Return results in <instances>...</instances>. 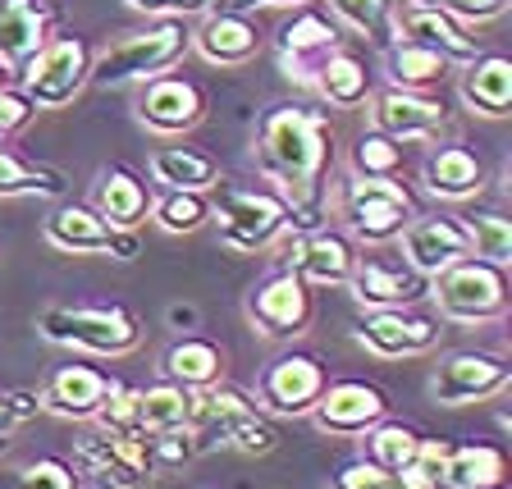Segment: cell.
Returning <instances> with one entry per match:
<instances>
[{
    "label": "cell",
    "instance_id": "cell-1",
    "mask_svg": "<svg viewBox=\"0 0 512 489\" xmlns=\"http://www.w3.org/2000/svg\"><path fill=\"white\" fill-rule=\"evenodd\" d=\"M334 160V124L316 106H270L256 124V170L288 202V234L325 224V174Z\"/></svg>",
    "mask_w": 512,
    "mask_h": 489
},
{
    "label": "cell",
    "instance_id": "cell-2",
    "mask_svg": "<svg viewBox=\"0 0 512 489\" xmlns=\"http://www.w3.org/2000/svg\"><path fill=\"white\" fill-rule=\"evenodd\" d=\"M192 51V28L183 19H156L138 32H124L119 42L92 55V78L87 87H119V83H147V78L174 74L183 55Z\"/></svg>",
    "mask_w": 512,
    "mask_h": 489
},
{
    "label": "cell",
    "instance_id": "cell-3",
    "mask_svg": "<svg viewBox=\"0 0 512 489\" xmlns=\"http://www.w3.org/2000/svg\"><path fill=\"white\" fill-rule=\"evenodd\" d=\"M211 220L220 224V243L229 252H270L288 234V202L275 188H243V183H215L211 192Z\"/></svg>",
    "mask_w": 512,
    "mask_h": 489
},
{
    "label": "cell",
    "instance_id": "cell-4",
    "mask_svg": "<svg viewBox=\"0 0 512 489\" xmlns=\"http://www.w3.org/2000/svg\"><path fill=\"white\" fill-rule=\"evenodd\" d=\"M192 435L197 444H229L247 458H266L279 448V430L270 426L266 407L256 403L247 389H234V384H211L197 394V421H192Z\"/></svg>",
    "mask_w": 512,
    "mask_h": 489
},
{
    "label": "cell",
    "instance_id": "cell-5",
    "mask_svg": "<svg viewBox=\"0 0 512 489\" xmlns=\"http://www.w3.org/2000/svg\"><path fill=\"white\" fill-rule=\"evenodd\" d=\"M42 339L64 343V348H83L92 357H128L133 348H142V320L119 302H96V307H46L37 316Z\"/></svg>",
    "mask_w": 512,
    "mask_h": 489
},
{
    "label": "cell",
    "instance_id": "cell-6",
    "mask_svg": "<svg viewBox=\"0 0 512 489\" xmlns=\"http://www.w3.org/2000/svg\"><path fill=\"white\" fill-rule=\"evenodd\" d=\"M334 206H339V220L348 229V238L366 247L394 243L407 229V220L416 215V197L403 179H362V174L343 179Z\"/></svg>",
    "mask_w": 512,
    "mask_h": 489
},
{
    "label": "cell",
    "instance_id": "cell-7",
    "mask_svg": "<svg viewBox=\"0 0 512 489\" xmlns=\"http://www.w3.org/2000/svg\"><path fill=\"white\" fill-rule=\"evenodd\" d=\"M430 298H435L439 316L458 320V325H490L508 311V270L462 256L458 266L439 270L430 279Z\"/></svg>",
    "mask_w": 512,
    "mask_h": 489
},
{
    "label": "cell",
    "instance_id": "cell-8",
    "mask_svg": "<svg viewBox=\"0 0 512 489\" xmlns=\"http://www.w3.org/2000/svg\"><path fill=\"white\" fill-rule=\"evenodd\" d=\"M92 55L96 51L83 32H60L23 64L14 83L32 96L37 110H64L74 96H83L87 78H92Z\"/></svg>",
    "mask_w": 512,
    "mask_h": 489
},
{
    "label": "cell",
    "instance_id": "cell-9",
    "mask_svg": "<svg viewBox=\"0 0 512 489\" xmlns=\"http://www.w3.org/2000/svg\"><path fill=\"white\" fill-rule=\"evenodd\" d=\"M74 471L87 480V489H138L156 476L147 435H124V430H87L74 444Z\"/></svg>",
    "mask_w": 512,
    "mask_h": 489
},
{
    "label": "cell",
    "instance_id": "cell-10",
    "mask_svg": "<svg viewBox=\"0 0 512 489\" xmlns=\"http://www.w3.org/2000/svg\"><path fill=\"white\" fill-rule=\"evenodd\" d=\"M42 238L55 252L69 256H115V261H133L138 256V234L133 229H115L106 215H96L92 206L64 202L42 220Z\"/></svg>",
    "mask_w": 512,
    "mask_h": 489
},
{
    "label": "cell",
    "instance_id": "cell-11",
    "mask_svg": "<svg viewBox=\"0 0 512 489\" xmlns=\"http://www.w3.org/2000/svg\"><path fill=\"white\" fill-rule=\"evenodd\" d=\"M325 384H330V375H325L320 357H311V352H279L275 362L261 366L252 398L275 416H307L320 403Z\"/></svg>",
    "mask_w": 512,
    "mask_h": 489
},
{
    "label": "cell",
    "instance_id": "cell-12",
    "mask_svg": "<svg viewBox=\"0 0 512 489\" xmlns=\"http://www.w3.org/2000/svg\"><path fill=\"white\" fill-rule=\"evenodd\" d=\"M247 316L270 339H298V334L311 330V320H316L311 284H302L293 270H275V275L261 279L247 293Z\"/></svg>",
    "mask_w": 512,
    "mask_h": 489
},
{
    "label": "cell",
    "instance_id": "cell-13",
    "mask_svg": "<svg viewBox=\"0 0 512 489\" xmlns=\"http://www.w3.org/2000/svg\"><path fill=\"white\" fill-rule=\"evenodd\" d=\"M512 384V366L503 362L499 352H448L439 362L435 380H430V394L444 407H467V403H485V398L503 394Z\"/></svg>",
    "mask_w": 512,
    "mask_h": 489
},
{
    "label": "cell",
    "instance_id": "cell-14",
    "mask_svg": "<svg viewBox=\"0 0 512 489\" xmlns=\"http://www.w3.org/2000/svg\"><path fill=\"white\" fill-rule=\"evenodd\" d=\"M288 238V256L284 270L302 279L311 288H348L352 266H357V243L339 229H307V234H284Z\"/></svg>",
    "mask_w": 512,
    "mask_h": 489
},
{
    "label": "cell",
    "instance_id": "cell-15",
    "mask_svg": "<svg viewBox=\"0 0 512 489\" xmlns=\"http://www.w3.org/2000/svg\"><path fill=\"white\" fill-rule=\"evenodd\" d=\"M348 293L366 311H394V307H416L421 298H430V279L416 275L403 256H357Z\"/></svg>",
    "mask_w": 512,
    "mask_h": 489
},
{
    "label": "cell",
    "instance_id": "cell-16",
    "mask_svg": "<svg viewBox=\"0 0 512 489\" xmlns=\"http://www.w3.org/2000/svg\"><path fill=\"white\" fill-rule=\"evenodd\" d=\"M394 42L430 46V51H439L448 64H471L476 55H485L480 37H471L467 23H458L453 14L439 10V5H416V0H398Z\"/></svg>",
    "mask_w": 512,
    "mask_h": 489
},
{
    "label": "cell",
    "instance_id": "cell-17",
    "mask_svg": "<svg viewBox=\"0 0 512 489\" xmlns=\"http://www.w3.org/2000/svg\"><path fill=\"white\" fill-rule=\"evenodd\" d=\"M394 243H398V256L426 279H435L439 270L458 266L462 256H471L462 215H412Z\"/></svg>",
    "mask_w": 512,
    "mask_h": 489
},
{
    "label": "cell",
    "instance_id": "cell-18",
    "mask_svg": "<svg viewBox=\"0 0 512 489\" xmlns=\"http://www.w3.org/2000/svg\"><path fill=\"white\" fill-rule=\"evenodd\" d=\"M371 124L375 133L394 142H421L435 138L439 128L448 124V106L439 92H407V87H384L371 92Z\"/></svg>",
    "mask_w": 512,
    "mask_h": 489
},
{
    "label": "cell",
    "instance_id": "cell-19",
    "mask_svg": "<svg viewBox=\"0 0 512 489\" xmlns=\"http://www.w3.org/2000/svg\"><path fill=\"white\" fill-rule=\"evenodd\" d=\"M138 119L160 138H183L206 119V92L179 74L147 78L138 96Z\"/></svg>",
    "mask_w": 512,
    "mask_h": 489
},
{
    "label": "cell",
    "instance_id": "cell-20",
    "mask_svg": "<svg viewBox=\"0 0 512 489\" xmlns=\"http://www.w3.org/2000/svg\"><path fill=\"white\" fill-rule=\"evenodd\" d=\"M307 416L325 435H366L389 416V398H384V389H375L366 380H334L325 384L320 403Z\"/></svg>",
    "mask_w": 512,
    "mask_h": 489
},
{
    "label": "cell",
    "instance_id": "cell-21",
    "mask_svg": "<svg viewBox=\"0 0 512 489\" xmlns=\"http://www.w3.org/2000/svg\"><path fill=\"white\" fill-rule=\"evenodd\" d=\"M357 343L384 362H398V357H421L439 343V320L421 316L416 307H394V311H366Z\"/></svg>",
    "mask_w": 512,
    "mask_h": 489
},
{
    "label": "cell",
    "instance_id": "cell-22",
    "mask_svg": "<svg viewBox=\"0 0 512 489\" xmlns=\"http://www.w3.org/2000/svg\"><path fill=\"white\" fill-rule=\"evenodd\" d=\"M339 46H343V28L330 14L311 10V5H302V10L293 14V23L279 28V60H284L288 78H298V83H311L320 60L330 51H339Z\"/></svg>",
    "mask_w": 512,
    "mask_h": 489
},
{
    "label": "cell",
    "instance_id": "cell-23",
    "mask_svg": "<svg viewBox=\"0 0 512 489\" xmlns=\"http://www.w3.org/2000/svg\"><path fill=\"white\" fill-rule=\"evenodd\" d=\"M51 37H55L51 0H0V64L14 78Z\"/></svg>",
    "mask_w": 512,
    "mask_h": 489
},
{
    "label": "cell",
    "instance_id": "cell-24",
    "mask_svg": "<svg viewBox=\"0 0 512 489\" xmlns=\"http://www.w3.org/2000/svg\"><path fill=\"white\" fill-rule=\"evenodd\" d=\"M110 389H115V375L96 371V366H87V362H69V366H60V371H51V380L42 384L37 403H42L46 412L64 416V421H92Z\"/></svg>",
    "mask_w": 512,
    "mask_h": 489
},
{
    "label": "cell",
    "instance_id": "cell-25",
    "mask_svg": "<svg viewBox=\"0 0 512 489\" xmlns=\"http://www.w3.org/2000/svg\"><path fill=\"white\" fill-rule=\"evenodd\" d=\"M266 46V32L256 28V19L247 14H211L192 28V51L202 55V60L220 64V69H238V64L256 60Z\"/></svg>",
    "mask_w": 512,
    "mask_h": 489
},
{
    "label": "cell",
    "instance_id": "cell-26",
    "mask_svg": "<svg viewBox=\"0 0 512 489\" xmlns=\"http://www.w3.org/2000/svg\"><path fill=\"white\" fill-rule=\"evenodd\" d=\"M151 202H156V188H151L138 170L110 165V170L101 174V183H96L92 211L106 215L115 229H138V224L151 215Z\"/></svg>",
    "mask_w": 512,
    "mask_h": 489
},
{
    "label": "cell",
    "instance_id": "cell-27",
    "mask_svg": "<svg viewBox=\"0 0 512 489\" xmlns=\"http://www.w3.org/2000/svg\"><path fill=\"white\" fill-rule=\"evenodd\" d=\"M421 183H426V192L439 197V202H467V197H476L485 188V165H480L476 151L453 142V147H439L426 156Z\"/></svg>",
    "mask_w": 512,
    "mask_h": 489
},
{
    "label": "cell",
    "instance_id": "cell-28",
    "mask_svg": "<svg viewBox=\"0 0 512 489\" xmlns=\"http://www.w3.org/2000/svg\"><path fill=\"white\" fill-rule=\"evenodd\" d=\"M508 458L499 444H448L439 489H503Z\"/></svg>",
    "mask_w": 512,
    "mask_h": 489
},
{
    "label": "cell",
    "instance_id": "cell-29",
    "mask_svg": "<svg viewBox=\"0 0 512 489\" xmlns=\"http://www.w3.org/2000/svg\"><path fill=\"white\" fill-rule=\"evenodd\" d=\"M151 179L170 192H211L224 179L220 160L202 147H156L147 160Z\"/></svg>",
    "mask_w": 512,
    "mask_h": 489
},
{
    "label": "cell",
    "instance_id": "cell-30",
    "mask_svg": "<svg viewBox=\"0 0 512 489\" xmlns=\"http://www.w3.org/2000/svg\"><path fill=\"white\" fill-rule=\"evenodd\" d=\"M462 101L485 119H503L512 110V60L508 55H476L471 64H462Z\"/></svg>",
    "mask_w": 512,
    "mask_h": 489
},
{
    "label": "cell",
    "instance_id": "cell-31",
    "mask_svg": "<svg viewBox=\"0 0 512 489\" xmlns=\"http://www.w3.org/2000/svg\"><path fill=\"white\" fill-rule=\"evenodd\" d=\"M311 87H316V92L325 96L334 110H357V106H366V101H371V92H375L366 60L357 51H348V46H339V51H330L325 60H320Z\"/></svg>",
    "mask_w": 512,
    "mask_h": 489
},
{
    "label": "cell",
    "instance_id": "cell-32",
    "mask_svg": "<svg viewBox=\"0 0 512 489\" xmlns=\"http://www.w3.org/2000/svg\"><path fill=\"white\" fill-rule=\"evenodd\" d=\"M192 421H197V389H183L174 380L138 389V435H174L192 430Z\"/></svg>",
    "mask_w": 512,
    "mask_h": 489
},
{
    "label": "cell",
    "instance_id": "cell-33",
    "mask_svg": "<svg viewBox=\"0 0 512 489\" xmlns=\"http://www.w3.org/2000/svg\"><path fill=\"white\" fill-rule=\"evenodd\" d=\"M384 64H389V87H407V92H439L453 64L430 46L416 42H389L384 46Z\"/></svg>",
    "mask_w": 512,
    "mask_h": 489
},
{
    "label": "cell",
    "instance_id": "cell-34",
    "mask_svg": "<svg viewBox=\"0 0 512 489\" xmlns=\"http://www.w3.org/2000/svg\"><path fill=\"white\" fill-rule=\"evenodd\" d=\"M165 375H170L174 384H183V389H197V394H202V389L224 380V348L202 339V334H188V339H179L165 352Z\"/></svg>",
    "mask_w": 512,
    "mask_h": 489
},
{
    "label": "cell",
    "instance_id": "cell-35",
    "mask_svg": "<svg viewBox=\"0 0 512 489\" xmlns=\"http://www.w3.org/2000/svg\"><path fill=\"white\" fill-rule=\"evenodd\" d=\"M64 192V174L46 170L37 160L19 156L0 142V197H60Z\"/></svg>",
    "mask_w": 512,
    "mask_h": 489
},
{
    "label": "cell",
    "instance_id": "cell-36",
    "mask_svg": "<svg viewBox=\"0 0 512 489\" xmlns=\"http://www.w3.org/2000/svg\"><path fill=\"white\" fill-rule=\"evenodd\" d=\"M394 10L398 0H330V14L339 28L357 32L371 46H389L394 42Z\"/></svg>",
    "mask_w": 512,
    "mask_h": 489
},
{
    "label": "cell",
    "instance_id": "cell-37",
    "mask_svg": "<svg viewBox=\"0 0 512 489\" xmlns=\"http://www.w3.org/2000/svg\"><path fill=\"white\" fill-rule=\"evenodd\" d=\"M421 439H426L421 430L384 416L380 426L366 430V453L362 458H371L375 467H384V471H407L416 462V453H421Z\"/></svg>",
    "mask_w": 512,
    "mask_h": 489
},
{
    "label": "cell",
    "instance_id": "cell-38",
    "mask_svg": "<svg viewBox=\"0 0 512 489\" xmlns=\"http://www.w3.org/2000/svg\"><path fill=\"white\" fill-rule=\"evenodd\" d=\"M462 229H467V247L476 261H490V266L508 270L512 261V220L499 211H471L462 215Z\"/></svg>",
    "mask_w": 512,
    "mask_h": 489
},
{
    "label": "cell",
    "instance_id": "cell-39",
    "mask_svg": "<svg viewBox=\"0 0 512 489\" xmlns=\"http://www.w3.org/2000/svg\"><path fill=\"white\" fill-rule=\"evenodd\" d=\"M151 220L165 229V234H197L211 224V197L206 192H156L151 202Z\"/></svg>",
    "mask_w": 512,
    "mask_h": 489
},
{
    "label": "cell",
    "instance_id": "cell-40",
    "mask_svg": "<svg viewBox=\"0 0 512 489\" xmlns=\"http://www.w3.org/2000/svg\"><path fill=\"white\" fill-rule=\"evenodd\" d=\"M403 142L384 138V133H362L357 147H352V174L362 179H403Z\"/></svg>",
    "mask_w": 512,
    "mask_h": 489
},
{
    "label": "cell",
    "instance_id": "cell-41",
    "mask_svg": "<svg viewBox=\"0 0 512 489\" xmlns=\"http://www.w3.org/2000/svg\"><path fill=\"white\" fill-rule=\"evenodd\" d=\"M10 489H78V471L64 458H37L14 471Z\"/></svg>",
    "mask_w": 512,
    "mask_h": 489
},
{
    "label": "cell",
    "instance_id": "cell-42",
    "mask_svg": "<svg viewBox=\"0 0 512 489\" xmlns=\"http://www.w3.org/2000/svg\"><path fill=\"white\" fill-rule=\"evenodd\" d=\"M32 115H37L32 96L23 92L19 83L5 87V92H0V142H10L14 133H23V128L32 124Z\"/></svg>",
    "mask_w": 512,
    "mask_h": 489
},
{
    "label": "cell",
    "instance_id": "cell-43",
    "mask_svg": "<svg viewBox=\"0 0 512 489\" xmlns=\"http://www.w3.org/2000/svg\"><path fill=\"white\" fill-rule=\"evenodd\" d=\"M416 5H439L444 14H453L458 23H490V19H503L512 0H416Z\"/></svg>",
    "mask_w": 512,
    "mask_h": 489
},
{
    "label": "cell",
    "instance_id": "cell-44",
    "mask_svg": "<svg viewBox=\"0 0 512 489\" xmlns=\"http://www.w3.org/2000/svg\"><path fill=\"white\" fill-rule=\"evenodd\" d=\"M128 5L151 19H188V14L206 10V0H128Z\"/></svg>",
    "mask_w": 512,
    "mask_h": 489
},
{
    "label": "cell",
    "instance_id": "cell-45",
    "mask_svg": "<svg viewBox=\"0 0 512 489\" xmlns=\"http://www.w3.org/2000/svg\"><path fill=\"white\" fill-rule=\"evenodd\" d=\"M261 0H206V10L211 14H247V10H256Z\"/></svg>",
    "mask_w": 512,
    "mask_h": 489
},
{
    "label": "cell",
    "instance_id": "cell-46",
    "mask_svg": "<svg viewBox=\"0 0 512 489\" xmlns=\"http://www.w3.org/2000/svg\"><path fill=\"white\" fill-rule=\"evenodd\" d=\"M165 316H170V325H179V330H192V325H197V311H192V307H179V302H174Z\"/></svg>",
    "mask_w": 512,
    "mask_h": 489
},
{
    "label": "cell",
    "instance_id": "cell-47",
    "mask_svg": "<svg viewBox=\"0 0 512 489\" xmlns=\"http://www.w3.org/2000/svg\"><path fill=\"white\" fill-rule=\"evenodd\" d=\"M261 5H293V10H302V5H311V0H261Z\"/></svg>",
    "mask_w": 512,
    "mask_h": 489
},
{
    "label": "cell",
    "instance_id": "cell-48",
    "mask_svg": "<svg viewBox=\"0 0 512 489\" xmlns=\"http://www.w3.org/2000/svg\"><path fill=\"white\" fill-rule=\"evenodd\" d=\"M5 87H14V74L5 69V64H0V92H5Z\"/></svg>",
    "mask_w": 512,
    "mask_h": 489
}]
</instances>
